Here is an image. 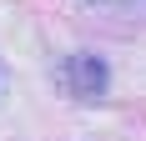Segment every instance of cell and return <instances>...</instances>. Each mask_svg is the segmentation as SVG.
I'll list each match as a JSON object with an SVG mask.
<instances>
[{
	"instance_id": "6da1fadb",
	"label": "cell",
	"mask_w": 146,
	"mask_h": 141,
	"mask_svg": "<svg viewBox=\"0 0 146 141\" xmlns=\"http://www.w3.org/2000/svg\"><path fill=\"white\" fill-rule=\"evenodd\" d=\"M101 5H116V0H101Z\"/></svg>"
}]
</instances>
